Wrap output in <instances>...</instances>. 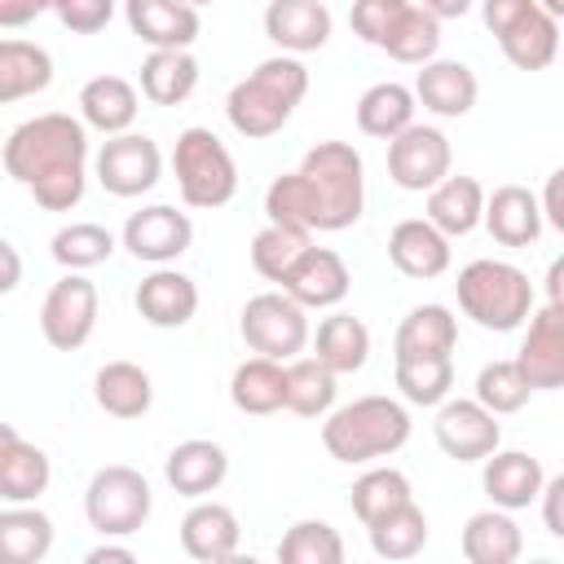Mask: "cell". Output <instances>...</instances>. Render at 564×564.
<instances>
[{
	"label": "cell",
	"mask_w": 564,
	"mask_h": 564,
	"mask_svg": "<svg viewBox=\"0 0 564 564\" xmlns=\"http://www.w3.org/2000/svg\"><path fill=\"white\" fill-rule=\"evenodd\" d=\"M88 123L62 110L18 123L4 141V172L31 189L44 212H70L88 185Z\"/></svg>",
	"instance_id": "6da1fadb"
},
{
	"label": "cell",
	"mask_w": 564,
	"mask_h": 564,
	"mask_svg": "<svg viewBox=\"0 0 564 564\" xmlns=\"http://www.w3.org/2000/svg\"><path fill=\"white\" fill-rule=\"evenodd\" d=\"M308 93V70L295 53H278V57H264L247 79H238L225 97V115L234 123L238 137H251V141H264L273 132L286 128L291 110L304 101Z\"/></svg>",
	"instance_id": "7a4b0ae2"
},
{
	"label": "cell",
	"mask_w": 564,
	"mask_h": 564,
	"mask_svg": "<svg viewBox=\"0 0 564 564\" xmlns=\"http://www.w3.org/2000/svg\"><path fill=\"white\" fill-rule=\"evenodd\" d=\"M410 441V410L397 397H357L326 414L322 445L335 463H375Z\"/></svg>",
	"instance_id": "3957f363"
},
{
	"label": "cell",
	"mask_w": 564,
	"mask_h": 564,
	"mask_svg": "<svg viewBox=\"0 0 564 564\" xmlns=\"http://www.w3.org/2000/svg\"><path fill=\"white\" fill-rule=\"evenodd\" d=\"M458 308L485 330H516L533 313V282L511 260H471L458 269Z\"/></svg>",
	"instance_id": "277c9868"
},
{
	"label": "cell",
	"mask_w": 564,
	"mask_h": 564,
	"mask_svg": "<svg viewBox=\"0 0 564 564\" xmlns=\"http://www.w3.org/2000/svg\"><path fill=\"white\" fill-rule=\"evenodd\" d=\"M300 172L313 181L322 198V234H339L361 220L366 207V167L361 154L348 141H317L304 159Z\"/></svg>",
	"instance_id": "5b68a950"
},
{
	"label": "cell",
	"mask_w": 564,
	"mask_h": 564,
	"mask_svg": "<svg viewBox=\"0 0 564 564\" xmlns=\"http://www.w3.org/2000/svg\"><path fill=\"white\" fill-rule=\"evenodd\" d=\"M172 172H176V189L185 198V207L212 212L225 207L238 194V167L234 154L225 150V141L212 128H185L172 145Z\"/></svg>",
	"instance_id": "8992f818"
},
{
	"label": "cell",
	"mask_w": 564,
	"mask_h": 564,
	"mask_svg": "<svg viewBox=\"0 0 564 564\" xmlns=\"http://www.w3.org/2000/svg\"><path fill=\"white\" fill-rule=\"evenodd\" d=\"M150 507H154L150 480L128 463L97 467L84 489V516L101 538H132L150 520Z\"/></svg>",
	"instance_id": "52a82bcc"
},
{
	"label": "cell",
	"mask_w": 564,
	"mask_h": 564,
	"mask_svg": "<svg viewBox=\"0 0 564 564\" xmlns=\"http://www.w3.org/2000/svg\"><path fill=\"white\" fill-rule=\"evenodd\" d=\"M238 330H242L251 352L273 357V361H291L308 344V308L286 291H264V295H251L242 304Z\"/></svg>",
	"instance_id": "ba28073f"
},
{
	"label": "cell",
	"mask_w": 564,
	"mask_h": 564,
	"mask_svg": "<svg viewBox=\"0 0 564 564\" xmlns=\"http://www.w3.org/2000/svg\"><path fill=\"white\" fill-rule=\"evenodd\" d=\"M449 163H454L449 137L432 123H410L405 132H397L388 141V176H392V185H401L410 194L436 189L449 176Z\"/></svg>",
	"instance_id": "9c48e42d"
},
{
	"label": "cell",
	"mask_w": 564,
	"mask_h": 564,
	"mask_svg": "<svg viewBox=\"0 0 564 564\" xmlns=\"http://www.w3.org/2000/svg\"><path fill=\"white\" fill-rule=\"evenodd\" d=\"M93 167H97V181H101L106 194L141 198V194H150L159 185L163 154L145 132H119V137H106V145L97 150Z\"/></svg>",
	"instance_id": "30bf717a"
},
{
	"label": "cell",
	"mask_w": 564,
	"mask_h": 564,
	"mask_svg": "<svg viewBox=\"0 0 564 564\" xmlns=\"http://www.w3.org/2000/svg\"><path fill=\"white\" fill-rule=\"evenodd\" d=\"M97 326V286L84 273H66L48 286L44 304H40V330L57 352H75L88 344Z\"/></svg>",
	"instance_id": "8fae6325"
},
{
	"label": "cell",
	"mask_w": 564,
	"mask_h": 564,
	"mask_svg": "<svg viewBox=\"0 0 564 564\" xmlns=\"http://www.w3.org/2000/svg\"><path fill=\"white\" fill-rule=\"evenodd\" d=\"M432 432H436V445L454 458V463H485L498 445H502V427H498V414L494 410H485L476 397L471 401H441V410H436V423H432Z\"/></svg>",
	"instance_id": "7c38bea8"
},
{
	"label": "cell",
	"mask_w": 564,
	"mask_h": 564,
	"mask_svg": "<svg viewBox=\"0 0 564 564\" xmlns=\"http://www.w3.org/2000/svg\"><path fill=\"white\" fill-rule=\"evenodd\" d=\"M119 242H123L137 260H145V264H172V260H181V256L189 251L194 225H189L185 212H176V207H167V203H150V207H141V212H132V216L123 220Z\"/></svg>",
	"instance_id": "4fadbf2b"
},
{
	"label": "cell",
	"mask_w": 564,
	"mask_h": 564,
	"mask_svg": "<svg viewBox=\"0 0 564 564\" xmlns=\"http://www.w3.org/2000/svg\"><path fill=\"white\" fill-rule=\"evenodd\" d=\"M516 361L533 383V392L564 388V304L560 300H546L542 308L529 313V330Z\"/></svg>",
	"instance_id": "5bb4252c"
},
{
	"label": "cell",
	"mask_w": 564,
	"mask_h": 564,
	"mask_svg": "<svg viewBox=\"0 0 564 564\" xmlns=\"http://www.w3.org/2000/svg\"><path fill=\"white\" fill-rule=\"evenodd\" d=\"M388 260H392L397 273L432 282L449 269V234H441L427 216L397 220L392 234H388Z\"/></svg>",
	"instance_id": "9a60e30c"
},
{
	"label": "cell",
	"mask_w": 564,
	"mask_h": 564,
	"mask_svg": "<svg viewBox=\"0 0 564 564\" xmlns=\"http://www.w3.org/2000/svg\"><path fill=\"white\" fill-rule=\"evenodd\" d=\"M123 18L150 48H189L203 31L198 9L185 0H123Z\"/></svg>",
	"instance_id": "2e32d148"
},
{
	"label": "cell",
	"mask_w": 564,
	"mask_h": 564,
	"mask_svg": "<svg viewBox=\"0 0 564 564\" xmlns=\"http://www.w3.org/2000/svg\"><path fill=\"white\" fill-rule=\"evenodd\" d=\"M330 9L322 0H269L264 4V35L282 53H317L330 40Z\"/></svg>",
	"instance_id": "e0dca14e"
},
{
	"label": "cell",
	"mask_w": 564,
	"mask_h": 564,
	"mask_svg": "<svg viewBox=\"0 0 564 564\" xmlns=\"http://www.w3.org/2000/svg\"><path fill=\"white\" fill-rule=\"evenodd\" d=\"M414 97H419L423 110H432L441 119H463V115H471V106L480 97V84H476V75H471L467 62L432 57L414 75Z\"/></svg>",
	"instance_id": "ac0fdd59"
},
{
	"label": "cell",
	"mask_w": 564,
	"mask_h": 564,
	"mask_svg": "<svg viewBox=\"0 0 564 564\" xmlns=\"http://www.w3.org/2000/svg\"><path fill=\"white\" fill-rule=\"evenodd\" d=\"M348 286H352V273H348L344 256L330 247H308L282 282V291L295 295L304 308H335L348 295Z\"/></svg>",
	"instance_id": "d6986e66"
},
{
	"label": "cell",
	"mask_w": 564,
	"mask_h": 564,
	"mask_svg": "<svg viewBox=\"0 0 564 564\" xmlns=\"http://www.w3.org/2000/svg\"><path fill=\"white\" fill-rule=\"evenodd\" d=\"M132 304H137V313H141L150 326L176 330V326H185V322L198 313V286H194V278H185L181 269L154 264V273L141 278Z\"/></svg>",
	"instance_id": "ffe728a7"
},
{
	"label": "cell",
	"mask_w": 564,
	"mask_h": 564,
	"mask_svg": "<svg viewBox=\"0 0 564 564\" xmlns=\"http://www.w3.org/2000/svg\"><path fill=\"white\" fill-rule=\"evenodd\" d=\"M480 485H485V494H489L494 507L520 511V507H529V502L542 498L546 471H542V463H538L533 454H524V449H494V454L485 458Z\"/></svg>",
	"instance_id": "44dd1931"
},
{
	"label": "cell",
	"mask_w": 564,
	"mask_h": 564,
	"mask_svg": "<svg viewBox=\"0 0 564 564\" xmlns=\"http://www.w3.org/2000/svg\"><path fill=\"white\" fill-rule=\"evenodd\" d=\"M238 516L225 507V502H212V498H194V507L185 511L181 520V546L189 560L198 564H220V560H234L238 551Z\"/></svg>",
	"instance_id": "7402d4cb"
},
{
	"label": "cell",
	"mask_w": 564,
	"mask_h": 564,
	"mask_svg": "<svg viewBox=\"0 0 564 564\" xmlns=\"http://www.w3.org/2000/svg\"><path fill=\"white\" fill-rule=\"evenodd\" d=\"M163 476H167V485H172L181 498H207V494H216V489L225 485V476H229V454H225V445L194 436V441H181V445L163 458Z\"/></svg>",
	"instance_id": "603a6c76"
},
{
	"label": "cell",
	"mask_w": 564,
	"mask_h": 564,
	"mask_svg": "<svg viewBox=\"0 0 564 564\" xmlns=\"http://www.w3.org/2000/svg\"><path fill=\"white\" fill-rule=\"evenodd\" d=\"M542 198L524 185H498L485 198V229L498 247H529L542 234Z\"/></svg>",
	"instance_id": "cb8c5ba5"
},
{
	"label": "cell",
	"mask_w": 564,
	"mask_h": 564,
	"mask_svg": "<svg viewBox=\"0 0 564 564\" xmlns=\"http://www.w3.org/2000/svg\"><path fill=\"white\" fill-rule=\"evenodd\" d=\"M53 480V463L40 445L22 441L9 423L0 427V498L4 502H35Z\"/></svg>",
	"instance_id": "d4e9b609"
},
{
	"label": "cell",
	"mask_w": 564,
	"mask_h": 564,
	"mask_svg": "<svg viewBox=\"0 0 564 564\" xmlns=\"http://www.w3.org/2000/svg\"><path fill=\"white\" fill-rule=\"evenodd\" d=\"M485 198L489 194L476 176H445L436 189H427V220L441 234L463 238L476 225H485Z\"/></svg>",
	"instance_id": "484cf974"
},
{
	"label": "cell",
	"mask_w": 564,
	"mask_h": 564,
	"mask_svg": "<svg viewBox=\"0 0 564 564\" xmlns=\"http://www.w3.org/2000/svg\"><path fill=\"white\" fill-rule=\"evenodd\" d=\"M458 546H463V555H467L471 564H516L520 551H524V533H520V524L511 520V511L489 507V511H476V516L463 524Z\"/></svg>",
	"instance_id": "4316f807"
},
{
	"label": "cell",
	"mask_w": 564,
	"mask_h": 564,
	"mask_svg": "<svg viewBox=\"0 0 564 564\" xmlns=\"http://www.w3.org/2000/svg\"><path fill=\"white\" fill-rule=\"evenodd\" d=\"M137 88L123 79V75H93L84 88H79V115L88 128L106 132V137H119L132 128L137 119Z\"/></svg>",
	"instance_id": "83f0119b"
},
{
	"label": "cell",
	"mask_w": 564,
	"mask_h": 564,
	"mask_svg": "<svg viewBox=\"0 0 564 564\" xmlns=\"http://www.w3.org/2000/svg\"><path fill=\"white\" fill-rule=\"evenodd\" d=\"M458 344V322L445 304H419L401 317L392 357H449Z\"/></svg>",
	"instance_id": "f1b7e54d"
},
{
	"label": "cell",
	"mask_w": 564,
	"mask_h": 564,
	"mask_svg": "<svg viewBox=\"0 0 564 564\" xmlns=\"http://www.w3.org/2000/svg\"><path fill=\"white\" fill-rule=\"evenodd\" d=\"M498 48L516 70H546L555 62V53H560V18H551L538 4L507 35H498Z\"/></svg>",
	"instance_id": "f546056e"
},
{
	"label": "cell",
	"mask_w": 564,
	"mask_h": 564,
	"mask_svg": "<svg viewBox=\"0 0 564 564\" xmlns=\"http://www.w3.org/2000/svg\"><path fill=\"white\" fill-rule=\"evenodd\" d=\"M93 397L110 419H141L154 405V383L137 361H106L93 379Z\"/></svg>",
	"instance_id": "4dcf8cb0"
},
{
	"label": "cell",
	"mask_w": 564,
	"mask_h": 564,
	"mask_svg": "<svg viewBox=\"0 0 564 564\" xmlns=\"http://www.w3.org/2000/svg\"><path fill=\"white\" fill-rule=\"evenodd\" d=\"M53 84V57L26 40H0V101L13 106Z\"/></svg>",
	"instance_id": "1f68e13d"
},
{
	"label": "cell",
	"mask_w": 564,
	"mask_h": 564,
	"mask_svg": "<svg viewBox=\"0 0 564 564\" xmlns=\"http://www.w3.org/2000/svg\"><path fill=\"white\" fill-rule=\"evenodd\" d=\"M313 357L326 361L335 375H352L370 361V330L361 317L352 313H330L317 322V335H313Z\"/></svg>",
	"instance_id": "d6a6232c"
},
{
	"label": "cell",
	"mask_w": 564,
	"mask_h": 564,
	"mask_svg": "<svg viewBox=\"0 0 564 564\" xmlns=\"http://www.w3.org/2000/svg\"><path fill=\"white\" fill-rule=\"evenodd\" d=\"M229 401L242 410V414H273L286 405V361H273V357H251L234 370L229 379Z\"/></svg>",
	"instance_id": "836d02e7"
},
{
	"label": "cell",
	"mask_w": 564,
	"mask_h": 564,
	"mask_svg": "<svg viewBox=\"0 0 564 564\" xmlns=\"http://www.w3.org/2000/svg\"><path fill=\"white\" fill-rule=\"evenodd\" d=\"M198 88V62L189 48H150L141 62V93L154 106H181Z\"/></svg>",
	"instance_id": "e575fe53"
},
{
	"label": "cell",
	"mask_w": 564,
	"mask_h": 564,
	"mask_svg": "<svg viewBox=\"0 0 564 564\" xmlns=\"http://www.w3.org/2000/svg\"><path fill=\"white\" fill-rule=\"evenodd\" d=\"M53 551V520L40 507L9 502L0 511V555L9 564H40Z\"/></svg>",
	"instance_id": "d590c367"
},
{
	"label": "cell",
	"mask_w": 564,
	"mask_h": 564,
	"mask_svg": "<svg viewBox=\"0 0 564 564\" xmlns=\"http://www.w3.org/2000/svg\"><path fill=\"white\" fill-rule=\"evenodd\" d=\"M414 88H405V84H392V79H383V84H370L366 93H361V101H357V128L366 132V137H379V141H392L397 132H405L410 123H414Z\"/></svg>",
	"instance_id": "8d00e7d4"
},
{
	"label": "cell",
	"mask_w": 564,
	"mask_h": 564,
	"mask_svg": "<svg viewBox=\"0 0 564 564\" xmlns=\"http://www.w3.org/2000/svg\"><path fill=\"white\" fill-rule=\"evenodd\" d=\"M339 375L317 357H291L286 361V410L300 419H322L335 410V383Z\"/></svg>",
	"instance_id": "74e56055"
},
{
	"label": "cell",
	"mask_w": 564,
	"mask_h": 564,
	"mask_svg": "<svg viewBox=\"0 0 564 564\" xmlns=\"http://www.w3.org/2000/svg\"><path fill=\"white\" fill-rule=\"evenodd\" d=\"M264 216L278 220V225H300V229H322V198L313 189V181L295 167V172H282L269 181L264 189Z\"/></svg>",
	"instance_id": "f35d334b"
},
{
	"label": "cell",
	"mask_w": 564,
	"mask_h": 564,
	"mask_svg": "<svg viewBox=\"0 0 564 564\" xmlns=\"http://www.w3.org/2000/svg\"><path fill=\"white\" fill-rule=\"evenodd\" d=\"M366 533H370V551L379 560H414L427 546V516L410 498L405 507H397V511L379 516L375 524H366Z\"/></svg>",
	"instance_id": "ab89813d"
},
{
	"label": "cell",
	"mask_w": 564,
	"mask_h": 564,
	"mask_svg": "<svg viewBox=\"0 0 564 564\" xmlns=\"http://www.w3.org/2000/svg\"><path fill=\"white\" fill-rule=\"evenodd\" d=\"M308 247H313L308 229L269 220V225L251 238V269H256L260 278H269V282H278V286H282V282H286V273L295 269V260H300Z\"/></svg>",
	"instance_id": "60d3db41"
},
{
	"label": "cell",
	"mask_w": 564,
	"mask_h": 564,
	"mask_svg": "<svg viewBox=\"0 0 564 564\" xmlns=\"http://www.w3.org/2000/svg\"><path fill=\"white\" fill-rule=\"evenodd\" d=\"M410 498H414V489H410L405 471H397V467H370V471H361V476L352 480V494H348L352 516H357L361 524H375L379 516L405 507Z\"/></svg>",
	"instance_id": "b9f144b4"
},
{
	"label": "cell",
	"mask_w": 564,
	"mask_h": 564,
	"mask_svg": "<svg viewBox=\"0 0 564 564\" xmlns=\"http://www.w3.org/2000/svg\"><path fill=\"white\" fill-rule=\"evenodd\" d=\"M454 388V357H397V392L410 405H441Z\"/></svg>",
	"instance_id": "7bdbcfd3"
},
{
	"label": "cell",
	"mask_w": 564,
	"mask_h": 564,
	"mask_svg": "<svg viewBox=\"0 0 564 564\" xmlns=\"http://www.w3.org/2000/svg\"><path fill=\"white\" fill-rule=\"evenodd\" d=\"M53 260L62 264V269H93V264H106L110 256H115V234L106 229V225H97V220H75V225H66V229H57L53 234Z\"/></svg>",
	"instance_id": "ee69618b"
},
{
	"label": "cell",
	"mask_w": 564,
	"mask_h": 564,
	"mask_svg": "<svg viewBox=\"0 0 564 564\" xmlns=\"http://www.w3.org/2000/svg\"><path fill=\"white\" fill-rule=\"evenodd\" d=\"M282 564H344V538L326 520H295L278 542Z\"/></svg>",
	"instance_id": "f6af8a7d"
},
{
	"label": "cell",
	"mask_w": 564,
	"mask_h": 564,
	"mask_svg": "<svg viewBox=\"0 0 564 564\" xmlns=\"http://www.w3.org/2000/svg\"><path fill=\"white\" fill-rule=\"evenodd\" d=\"M529 397H533V383L524 379V370H520L516 357H511V361H489V366H480V375H476V401H480L485 410H494V414H516V410L529 405Z\"/></svg>",
	"instance_id": "bcb514c9"
},
{
	"label": "cell",
	"mask_w": 564,
	"mask_h": 564,
	"mask_svg": "<svg viewBox=\"0 0 564 564\" xmlns=\"http://www.w3.org/2000/svg\"><path fill=\"white\" fill-rule=\"evenodd\" d=\"M441 48V18L427 13L423 4H410V13L401 18V26L392 31V40L383 44V53L392 62H405V66H423L432 62Z\"/></svg>",
	"instance_id": "7dc6e473"
},
{
	"label": "cell",
	"mask_w": 564,
	"mask_h": 564,
	"mask_svg": "<svg viewBox=\"0 0 564 564\" xmlns=\"http://www.w3.org/2000/svg\"><path fill=\"white\" fill-rule=\"evenodd\" d=\"M405 13H410V0H352L348 22H352V35H361L375 48H383Z\"/></svg>",
	"instance_id": "c3c4849f"
},
{
	"label": "cell",
	"mask_w": 564,
	"mask_h": 564,
	"mask_svg": "<svg viewBox=\"0 0 564 564\" xmlns=\"http://www.w3.org/2000/svg\"><path fill=\"white\" fill-rule=\"evenodd\" d=\"M53 13L62 18L66 31H75V35H97V31L115 18V0H57Z\"/></svg>",
	"instance_id": "681fc988"
},
{
	"label": "cell",
	"mask_w": 564,
	"mask_h": 564,
	"mask_svg": "<svg viewBox=\"0 0 564 564\" xmlns=\"http://www.w3.org/2000/svg\"><path fill=\"white\" fill-rule=\"evenodd\" d=\"M529 9H538V0H480V18H485V26H489L494 40L507 35Z\"/></svg>",
	"instance_id": "f907efd6"
},
{
	"label": "cell",
	"mask_w": 564,
	"mask_h": 564,
	"mask_svg": "<svg viewBox=\"0 0 564 564\" xmlns=\"http://www.w3.org/2000/svg\"><path fill=\"white\" fill-rule=\"evenodd\" d=\"M538 502H542V524H546V533L564 542V471L542 485V498H538Z\"/></svg>",
	"instance_id": "816d5d0a"
},
{
	"label": "cell",
	"mask_w": 564,
	"mask_h": 564,
	"mask_svg": "<svg viewBox=\"0 0 564 564\" xmlns=\"http://www.w3.org/2000/svg\"><path fill=\"white\" fill-rule=\"evenodd\" d=\"M542 216L551 220V229L564 234V167H555L542 185Z\"/></svg>",
	"instance_id": "f5cc1de1"
},
{
	"label": "cell",
	"mask_w": 564,
	"mask_h": 564,
	"mask_svg": "<svg viewBox=\"0 0 564 564\" xmlns=\"http://www.w3.org/2000/svg\"><path fill=\"white\" fill-rule=\"evenodd\" d=\"M40 13V4L35 0H0V26H26L31 18Z\"/></svg>",
	"instance_id": "db71d44e"
},
{
	"label": "cell",
	"mask_w": 564,
	"mask_h": 564,
	"mask_svg": "<svg viewBox=\"0 0 564 564\" xmlns=\"http://www.w3.org/2000/svg\"><path fill=\"white\" fill-rule=\"evenodd\" d=\"M84 560H88V564H132L137 555H132V546H110V542H101V546H93Z\"/></svg>",
	"instance_id": "11a10c76"
},
{
	"label": "cell",
	"mask_w": 564,
	"mask_h": 564,
	"mask_svg": "<svg viewBox=\"0 0 564 564\" xmlns=\"http://www.w3.org/2000/svg\"><path fill=\"white\" fill-rule=\"evenodd\" d=\"M419 4H423L427 13H436V18L445 22V18H463V13H467V9L476 4V0H419Z\"/></svg>",
	"instance_id": "9f6ffc18"
},
{
	"label": "cell",
	"mask_w": 564,
	"mask_h": 564,
	"mask_svg": "<svg viewBox=\"0 0 564 564\" xmlns=\"http://www.w3.org/2000/svg\"><path fill=\"white\" fill-rule=\"evenodd\" d=\"M546 300H560L564 304V256H555L551 264H546Z\"/></svg>",
	"instance_id": "6f0895ef"
},
{
	"label": "cell",
	"mask_w": 564,
	"mask_h": 564,
	"mask_svg": "<svg viewBox=\"0 0 564 564\" xmlns=\"http://www.w3.org/2000/svg\"><path fill=\"white\" fill-rule=\"evenodd\" d=\"M0 256H4V282H0V291H13L18 286V247L13 242H0Z\"/></svg>",
	"instance_id": "680465c9"
},
{
	"label": "cell",
	"mask_w": 564,
	"mask_h": 564,
	"mask_svg": "<svg viewBox=\"0 0 564 564\" xmlns=\"http://www.w3.org/2000/svg\"><path fill=\"white\" fill-rule=\"evenodd\" d=\"M538 4H542L551 18H564V0H538Z\"/></svg>",
	"instance_id": "91938a15"
},
{
	"label": "cell",
	"mask_w": 564,
	"mask_h": 564,
	"mask_svg": "<svg viewBox=\"0 0 564 564\" xmlns=\"http://www.w3.org/2000/svg\"><path fill=\"white\" fill-rule=\"evenodd\" d=\"M35 4H40V13H44V9H57V0H35Z\"/></svg>",
	"instance_id": "94428289"
},
{
	"label": "cell",
	"mask_w": 564,
	"mask_h": 564,
	"mask_svg": "<svg viewBox=\"0 0 564 564\" xmlns=\"http://www.w3.org/2000/svg\"><path fill=\"white\" fill-rule=\"evenodd\" d=\"M185 4H194V9H198V4H216V0H185Z\"/></svg>",
	"instance_id": "6125c7cd"
}]
</instances>
